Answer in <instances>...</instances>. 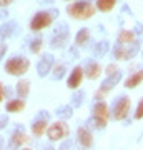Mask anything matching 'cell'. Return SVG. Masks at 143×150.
Segmentation results:
<instances>
[{"mask_svg":"<svg viewBox=\"0 0 143 150\" xmlns=\"http://www.w3.org/2000/svg\"><path fill=\"white\" fill-rule=\"evenodd\" d=\"M97 7L92 4V0H78L67 7V13L75 20H87L95 15Z\"/></svg>","mask_w":143,"mask_h":150,"instance_id":"obj_1","label":"cell"},{"mask_svg":"<svg viewBox=\"0 0 143 150\" xmlns=\"http://www.w3.org/2000/svg\"><path fill=\"white\" fill-rule=\"evenodd\" d=\"M55 18H58V10H57V8L37 12V13L32 17V20H30V30H33V32L43 30V28H47L48 25H52V22L55 20Z\"/></svg>","mask_w":143,"mask_h":150,"instance_id":"obj_2","label":"cell"},{"mask_svg":"<svg viewBox=\"0 0 143 150\" xmlns=\"http://www.w3.org/2000/svg\"><path fill=\"white\" fill-rule=\"evenodd\" d=\"M30 69V62L25 57H12L5 62V72L8 75H25Z\"/></svg>","mask_w":143,"mask_h":150,"instance_id":"obj_3","label":"cell"},{"mask_svg":"<svg viewBox=\"0 0 143 150\" xmlns=\"http://www.w3.org/2000/svg\"><path fill=\"white\" fill-rule=\"evenodd\" d=\"M138 52H140V42H137V40L132 43H125V45L118 43L113 48V55L117 60H130L135 55H138Z\"/></svg>","mask_w":143,"mask_h":150,"instance_id":"obj_4","label":"cell"},{"mask_svg":"<svg viewBox=\"0 0 143 150\" xmlns=\"http://www.w3.org/2000/svg\"><path fill=\"white\" fill-rule=\"evenodd\" d=\"M68 134H70V129H68V125L65 123V120H57L52 125H48V129H47V137L50 142L63 140Z\"/></svg>","mask_w":143,"mask_h":150,"instance_id":"obj_5","label":"cell"},{"mask_svg":"<svg viewBox=\"0 0 143 150\" xmlns=\"http://www.w3.org/2000/svg\"><path fill=\"white\" fill-rule=\"evenodd\" d=\"M130 107H132V100L128 97H118V100L115 102V105L110 112L111 118L113 120H125L128 117Z\"/></svg>","mask_w":143,"mask_h":150,"instance_id":"obj_6","label":"cell"},{"mask_svg":"<svg viewBox=\"0 0 143 150\" xmlns=\"http://www.w3.org/2000/svg\"><path fill=\"white\" fill-rule=\"evenodd\" d=\"M68 42V25L65 22H60L55 28V35L52 38V48H63Z\"/></svg>","mask_w":143,"mask_h":150,"instance_id":"obj_7","label":"cell"},{"mask_svg":"<svg viewBox=\"0 0 143 150\" xmlns=\"http://www.w3.org/2000/svg\"><path fill=\"white\" fill-rule=\"evenodd\" d=\"M53 64H55V57H53L52 54H45L40 59V62L37 64V74L40 79H43V77H47L50 72H52L53 69Z\"/></svg>","mask_w":143,"mask_h":150,"instance_id":"obj_8","label":"cell"},{"mask_svg":"<svg viewBox=\"0 0 143 150\" xmlns=\"http://www.w3.org/2000/svg\"><path fill=\"white\" fill-rule=\"evenodd\" d=\"M48 129V113L47 112H42L35 118V122L32 123V134L35 137H42Z\"/></svg>","mask_w":143,"mask_h":150,"instance_id":"obj_9","label":"cell"},{"mask_svg":"<svg viewBox=\"0 0 143 150\" xmlns=\"http://www.w3.org/2000/svg\"><path fill=\"white\" fill-rule=\"evenodd\" d=\"M83 69L80 67V65H77L72 72H70L68 79H67V87H68L70 90H77L80 85H82V80H83Z\"/></svg>","mask_w":143,"mask_h":150,"instance_id":"obj_10","label":"cell"},{"mask_svg":"<svg viewBox=\"0 0 143 150\" xmlns=\"http://www.w3.org/2000/svg\"><path fill=\"white\" fill-rule=\"evenodd\" d=\"M122 80V72H115V74L111 75H106V79L103 82H101L100 85V92H103V93H108V92H111L115 87L118 85V82Z\"/></svg>","mask_w":143,"mask_h":150,"instance_id":"obj_11","label":"cell"},{"mask_svg":"<svg viewBox=\"0 0 143 150\" xmlns=\"http://www.w3.org/2000/svg\"><path fill=\"white\" fill-rule=\"evenodd\" d=\"M77 139H78V144L83 147V149H90L93 145V137H92V132L90 129L87 127H80L77 130Z\"/></svg>","mask_w":143,"mask_h":150,"instance_id":"obj_12","label":"cell"},{"mask_svg":"<svg viewBox=\"0 0 143 150\" xmlns=\"http://www.w3.org/2000/svg\"><path fill=\"white\" fill-rule=\"evenodd\" d=\"M17 28H18V25H17V22L10 20V22H5L2 27H0V42H4V40H7V38H10L15 35Z\"/></svg>","mask_w":143,"mask_h":150,"instance_id":"obj_13","label":"cell"},{"mask_svg":"<svg viewBox=\"0 0 143 150\" xmlns=\"http://www.w3.org/2000/svg\"><path fill=\"white\" fill-rule=\"evenodd\" d=\"M93 115L103 118V120H108L110 118V108H108V105L103 100H98L95 103V107H93Z\"/></svg>","mask_w":143,"mask_h":150,"instance_id":"obj_14","label":"cell"},{"mask_svg":"<svg viewBox=\"0 0 143 150\" xmlns=\"http://www.w3.org/2000/svg\"><path fill=\"white\" fill-rule=\"evenodd\" d=\"M85 77L87 79H90V80H95V79H98L101 74V67L100 64H97V62H90V64L85 67Z\"/></svg>","mask_w":143,"mask_h":150,"instance_id":"obj_15","label":"cell"},{"mask_svg":"<svg viewBox=\"0 0 143 150\" xmlns=\"http://www.w3.org/2000/svg\"><path fill=\"white\" fill-rule=\"evenodd\" d=\"M28 140H30V139L25 135L23 129H22V127H18V129L12 134L10 142H12V145H13V147H20V145H23V144H28Z\"/></svg>","mask_w":143,"mask_h":150,"instance_id":"obj_16","label":"cell"},{"mask_svg":"<svg viewBox=\"0 0 143 150\" xmlns=\"http://www.w3.org/2000/svg\"><path fill=\"white\" fill-rule=\"evenodd\" d=\"M7 112L8 113H18V112H23V108H25V100L23 98H13V100H8L7 102Z\"/></svg>","mask_w":143,"mask_h":150,"instance_id":"obj_17","label":"cell"},{"mask_svg":"<svg viewBox=\"0 0 143 150\" xmlns=\"http://www.w3.org/2000/svg\"><path fill=\"white\" fill-rule=\"evenodd\" d=\"M15 92L18 98H27L28 93H30V82L28 80H18V83L15 85Z\"/></svg>","mask_w":143,"mask_h":150,"instance_id":"obj_18","label":"cell"},{"mask_svg":"<svg viewBox=\"0 0 143 150\" xmlns=\"http://www.w3.org/2000/svg\"><path fill=\"white\" fill-rule=\"evenodd\" d=\"M142 82H143V70H138V72L132 74L127 80H125V87H127V88H135V87L140 85Z\"/></svg>","mask_w":143,"mask_h":150,"instance_id":"obj_19","label":"cell"},{"mask_svg":"<svg viewBox=\"0 0 143 150\" xmlns=\"http://www.w3.org/2000/svg\"><path fill=\"white\" fill-rule=\"evenodd\" d=\"M55 113H57L58 120H68V118H72V115H73V107H72V105H60Z\"/></svg>","mask_w":143,"mask_h":150,"instance_id":"obj_20","label":"cell"},{"mask_svg":"<svg viewBox=\"0 0 143 150\" xmlns=\"http://www.w3.org/2000/svg\"><path fill=\"white\" fill-rule=\"evenodd\" d=\"M108 50H110V42H108V40H101V42L97 43L93 54H95L97 59H101V57H105V55L108 54Z\"/></svg>","mask_w":143,"mask_h":150,"instance_id":"obj_21","label":"cell"},{"mask_svg":"<svg viewBox=\"0 0 143 150\" xmlns=\"http://www.w3.org/2000/svg\"><path fill=\"white\" fill-rule=\"evenodd\" d=\"M117 42L122 43V45L135 42V32H132V30H120L118 37H117Z\"/></svg>","mask_w":143,"mask_h":150,"instance_id":"obj_22","label":"cell"},{"mask_svg":"<svg viewBox=\"0 0 143 150\" xmlns=\"http://www.w3.org/2000/svg\"><path fill=\"white\" fill-rule=\"evenodd\" d=\"M106 122L108 120H103V118H100V117H93L92 118H88V122H87V129H95V130H103L106 127Z\"/></svg>","mask_w":143,"mask_h":150,"instance_id":"obj_23","label":"cell"},{"mask_svg":"<svg viewBox=\"0 0 143 150\" xmlns=\"http://www.w3.org/2000/svg\"><path fill=\"white\" fill-rule=\"evenodd\" d=\"M88 38H90V30L88 28H80L78 32H77V37H75V45L77 47L85 45V43L88 42Z\"/></svg>","mask_w":143,"mask_h":150,"instance_id":"obj_24","label":"cell"},{"mask_svg":"<svg viewBox=\"0 0 143 150\" xmlns=\"http://www.w3.org/2000/svg\"><path fill=\"white\" fill-rule=\"evenodd\" d=\"M65 72H67V69H65V65L58 64L55 65L52 69V74H50V77H52V80H62L65 77Z\"/></svg>","mask_w":143,"mask_h":150,"instance_id":"obj_25","label":"cell"},{"mask_svg":"<svg viewBox=\"0 0 143 150\" xmlns=\"http://www.w3.org/2000/svg\"><path fill=\"white\" fill-rule=\"evenodd\" d=\"M117 4V0H97V8L100 12H110Z\"/></svg>","mask_w":143,"mask_h":150,"instance_id":"obj_26","label":"cell"},{"mask_svg":"<svg viewBox=\"0 0 143 150\" xmlns=\"http://www.w3.org/2000/svg\"><path fill=\"white\" fill-rule=\"evenodd\" d=\"M83 97H85V92L83 90H77L72 95V107L73 108H78V107H82V103H83Z\"/></svg>","mask_w":143,"mask_h":150,"instance_id":"obj_27","label":"cell"},{"mask_svg":"<svg viewBox=\"0 0 143 150\" xmlns=\"http://www.w3.org/2000/svg\"><path fill=\"white\" fill-rule=\"evenodd\" d=\"M42 37H37V38H33L32 43H30V52L32 54H40V50H42Z\"/></svg>","mask_w":143,"mask_h":150,"instance_id":"obj_28","label":"cell"},{"mask_svg":"<svg viewBox=\"0 0 143 150\" xmlns=\"http://www.w3.org/2000/svg\"><path fill=\"white\" fill-rule=\"evenodd\" d=\"M135 118H137V120L143 118V98L138 102V105H137V110H135Z\"/></svg>","mask_w":143,"mask_h":150,"instance_id":"obj_29","label":"cell"},{"mask_svg":"<svg viewBox=\"0 0 143 150\" xmlns=\"http://www.w3.org/2000/svg\"><path fill=\"white\" fill-rule=\"evenodd\" d=\"M58 150H72V140H70V139L63 140V142H62V144H60Z\"/></svg>","mask_w":143,"mask_h":150,"instance_id":"obj_30","label":"cell"},{"mask_svg":"<svg viewBox=\"0 0 143 150\" xmlns=\"http://www.w3.org/2000/svg\"><path fill=\"white\" fill-rule=\"evenodd\" d=\"M68 55H70V59H72V60H77V59H78V50H77V47H70Z\"/></svg>","mask_w":143,"mask_h":150,"instance_id":"obj_31","label":"cell"},{"mask_svg":"<svg viewBox=\"0 0 143 150\" xmlns=\"http://www.w3.org/2000/svg\"><path fill=\"white\" fill-rule=\"evenodd\" d=\"M8 125V117L7 115H0V130H4Z\"/></svg>","mask_w":143,"mask_h":150,"instance_id":"obj_32","label":"cell"},{"mask_svg":"<svg viewBox=\"0 0 143 150\" xmlns=\"http://www.w3.org/2000/svg\"><path fill=\"white\" fill-rule=\"evenodd\" d=\"M117 70H118L117 65H115V64H110L108 67H106V72H105V74H106V75H111V74H115Z\"/></svg>","mask_w":143,"mask_h":150,"instance_id":"obj_33","label":"cell"},{"mask_svg":"<svg viewBox=\"0 0 143 150\" xmlns=\"http://www.w3.org/2000/svg\"><path fill=\"white\" fill-rule=\"evenodd\" d=\"M10 4H13V0H0V8H5Z\"/></svg>","mask_w":143,"mask_h":150,"instance_id":"obj_34","label":"cell"},{"mask_svg":"<svg viewBox=\"0 0 143 150\" xmlns=\"http://www.w3.org/2000/svg\"><path fill=\"white\" fill-rule=\"evenodd\" d=\"M5 52H7V45H5V43H2V45H0V60L4 59Z\"/></svg>","mask_w":143,"mask_h":150,"instance_id":"obj_35","label":"cell"},{"mask_svg":"<svg viewBox=\"0 0 143 150\" xmlns=\"http://www.w3.org/2000/svg\"><path fill=\"white\" fill-rule=\"evenodd\" d=\"M7 17H8V12H7L5 8H4V10H0V22H2V20H5Z\"/></svg>","mask_w":143,"mask_h":150,"instance_id":"obj_36","label":"cell"},{"mask_svg":"<svg viewBox=\"0 0 143 150\" xmlns=\"http://www.w3.org/2000/svg\"><path fill=\"white\" fill-rule=\"evenodd\" d=\"M2 100H4V85L0 83V102H2Z\"/></svg>","mask_w":143,"mask_h":150,"instance_id":"obj_37","label":"cell"},{"mask_svg":"<svg viewBox=\"0 0 143 150\" xmlns=\"http://www.w3.org/2000/svg\"><path fill=\"white\" fill-rule=\"evenodd\" d=\"M43 150H55V149H53L50 144H48V145H45V147H43Z\"/></svg>","mask_w":143,"mask_h":150,"instance_id":"obj_38","label":"cell"},{"mask_svg":"<svg viewBox=\"0 0 143 150\" xmlns=\"http://www.w3.org/2000/svg\"><path fill=\"white\" fill-rule=\"evenodd\" d=\"M42 2H45V4H53L55 0H42Z\"/></svg>","mask_w":143,"mask_h":150,"instance_id":"obj_39","label":"cell"},{"mask_svg":"<svg viewBox=\"0 0 143 150\" xmlns=\"http://www.w3.org/2000/svg\"><path fill=\"white\" fill-rule=\"evenodd\" d=\"M22 150H30V149H22Z\"/></svg>","mask_w":143,"mask_h":150,"instance_id":"obj_40","label":"cell"},{"mask_svg":"<svg viewBox=\"0 0 143 150\" xmlns=\"http://www.w3.org/2000/svg\"><path fill=\"white\" fill-rule=\"evenodd\" d=\"M142 33H143V27H142Z\"/></svg>","mask_w":143,"mask_h":150,"instance_id":"obj_41","label":"cell"},{"mask_svg":"<svg viewBox=\"0 0 143 150\" xmlns=\"http://www.w3.org/2000/svg\"><path fill=\"white\" fill-rule=\"evenodd\" d=\"M67 2H72V0H67Z\"/></svg>","mask_w":143,"mask_h":150,"instance_id":"obj_42","label":"cell"},{"mask_svg":"<svg viewBox=\"0 0 143 150\" xmlns=\"http://www.w3.org/2000/svg\"><path fill=\"white\" fill-rule=\"evenodd\" d=\"M0 150H2V149H0Z\"/></svg>","mask_w":143,"mask_h":150,"instance_id":"obj_43","label":"cell"}]
</instances>
